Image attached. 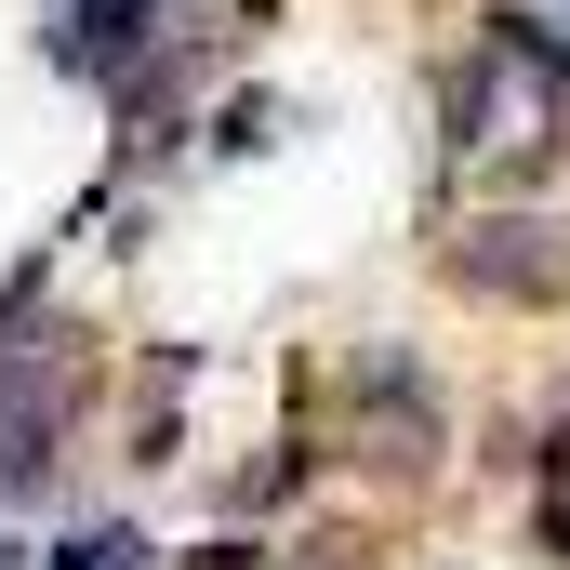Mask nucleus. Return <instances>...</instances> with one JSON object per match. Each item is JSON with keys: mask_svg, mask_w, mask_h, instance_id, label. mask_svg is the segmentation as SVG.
Segmentation results:
<instances>
[{"mask_svg": "<svg viewBox=\"0 0 570 570\" xmlns=\"http://www.w3.org/2000/svg\"><path fill=\"white\" fill-rule=\"evenodd\" d=\"M67 570H134V544H120V531H107V544H80V558Z\"/></svg>", "mask_w": 570, "mask_h": 570, "instance_id": "nucleus-1", "label": "nucleus"}]
</instances>
